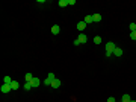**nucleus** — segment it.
I'll return each mask as SVG.
<instances>
[{
  "label": "nucleus",
  "mask_w": 136,
  "mask_h": 102,
  "mask_svg": "<svg viewBox=\"0 0 136 102\" xmlns=\"http://www.w3.org/2000/svg\"><path fill=\"white\" fill-rule=\"evenodd\" d=\"M59 31H61V27L57 26V24H53V26H51V34H53V35H57Z\"/></svg>",
  "instance_id": "423d86ee"
},
{
  "label": "nucleus",
  "mask_w": 136,
  "mask_h": 102,
  "mask_svg": "<svg viewBox=\"0 0 136 102\" xmlns=\"http://www.w3.org/2000/svg\"><path fill=\"white\" fill-rule=\"evenodd\" d=\"M116 46L112 43V41H109V43H106V56H111L113 52H115Z\"/></svg>",
  "instance_id": "f257e3e1"
},
{
  "label": "nucleus",
  "mask_w": 136,
  "mask_h": 102,
  "mask_svg": "<svg viewBox=\"0 0 136 102\" xmlns=\"http://www.w3.org/2000/svg\"><path fill=\"white\" fill-rule=\"evenodd\" d=\"M11 87H12V90H17L18 87H20V84H18L17 81H12V84H11Z\"/></svg>",
  "instance_id": "2eb2a0df"
},
{
  "label": "nucleus",
  "mask_w": 136,
  "mask_h": 102,
  "mask_svg": "<svg viewBox=\"0 0 136 102\" xmlns=\"http://www.w3.org/2000/svg\"><path fill=\"white\" fill-rule=\"evenodd\" d=\"M3 84H12V78L11 76H5L3 78Z\"/></svg>",
  "instance_id": "9b49d317"
},
{
  "label": "nucleus",
  "mask_w": 136,
  "mask_h": 102,
  "mask_svg": "<svg viewBox=\"0 0 136 102\" xmlns=\"http://www.w3.org/2000/svg\"><path fill=\"white\" fill-rule=\"evenodd\" d=\"M0 90H2V93H9L12 90V87H11V84H3Z\"/></svg>",
  "instance_id": "7ed1b4c3"
},
{
  "label": "nucleus",
  "mask_w": 136,
  "mask_h": 102,
  "mask_svg": "<svg viewBox=\"0 0 136 102\" xmlns=\"http://www.w3.org/2000/svg\"><path fill=\"white\" fill-rule=\"evenodd\" d=\"M107 102H116V101H115V98H109Z\"/></svg>",
  "instance_id": "4be33fe9"
},
{
  "label": "nucleus",
  "mask_w": 136,
  "mask_h": 102,
  "mask_svg": "<svg viewBox=\"0 0 136 102\" xmlns=\"http://www.w3.org/2000/svg\"><path fill=\"white\" fill-rule=\"evenodd\" d=\"M77 29L82 32L83 29H86V23H85V21H79V23H77Z\"/></svg>",
  "instance_id": "0eeeda50"
},
{
  "label": "nucleus",
  "mask_w": 136,
  "mask_h": 102,
  "mask_svg": "<svg viewBox=\"0 0 136 102\" xmlns=\"http://www.w3.org/2000/svg\"><path fill=\"white\" fill-rule=\"evenodd\" d=\"M68 2V5H76V2H74V0H67Z\"/></svg>",
  "instance_id": "412c9836"
},
{
  "label": "nucleus",
  "mask_w": 136,
  "mask_h": 102,
  "mask_svg": "<svg viewBox=\"0 0 136 102\" xmlns=\"http://www.w3.org/2000/svg\"><path fill=\"white\" fill-rule=\"evenodd\" d=\"M54 78H56V76H54V73H48L47 78H45V81H44V84L45 85H51V82H53Z\"/></svg>",
  "instance_id": "f03ea898"
},
{
  "label": "nucleus",
  "mask_w": 136,
  "mask_h": 102,
  "mask_svg": "<svg viewBox=\"0 0 136 102\" xmlns=\"http://www.w3.org/2000/svg\"><path fill=\"white\" fill-rule=\"evenodd\" d=\"M122 102H132V98L129 96V94H124V96H122Z\"/></svg>",
  "instance_id": "dca6fc26"
},
{
  "label": "nucleus",
  "mask_w": 136,
  "mask_h": 102,
  "mask_svg": "<svg viewBox=\"0 0 136 102\" xmlns=\"http://www.w3.org/2000/svg\"><path fill=\"white\" fill-rule=\"evenodd\" d=\"M129 27H130L132 32H135V31H136V23H130V26H129Z\"/></svg>",
  "instance_id": "6ab92c4d"
},
{
  "label": "nucleus",
  "mask_w": 136,
  "mask_h": 102,
  "mask_svg": "<svg viewBox=\"0 0 136 102\" xmlns=\"http://www.w3.org/2000/svg\"><path fill=\"white\" fill-rule=\"evenodd\" d=\"M59 87H61V81L57 78H54L53 82H51V88H59Z\"/></svg>",
  "instance_id": "39448f33"
},
{
  "label": "nucleus",
  "mask_w": 136,
  "mask_h": 102,
  "mask_svg": "<svg viewBox=\"0 0 136 102\" xmlns=\"http://www.w3.org/2000/svg\"><path fill=\"white\" fill-rule=\"evenodd\" d=\"M30 88H33L32 84H30V82H26V84H24V90H30Z\"/></svg>",
  "instance_id": "a211bd4d"
},
{
  "label": "nucleus",
  "mask_w": 136,
  "mask_h": 102,
  "mask_svg": "<svg viewBox=\"0 0 136 102\" xmlns=\"http://www.w3.org/2000/svg\"><path fill=\"white\" fill-rule=\"evenodd\" d=\"M86 40H88V37H86L85 34H80L79 37H77V41H79L80 44H83V43H86Z\"/></svg>",
  "instance_id": "20e7f679"
},
{
  "label": "nucleus",
  "mask_w": 136,
  "mask_h": 102,
  "mask_svg": "<svg viewBox=\"0 0 136 102\" xmlns=\"http://www.w3.org/2000/svg\"><path fill=\"white\" fill-rule=\"evenodd\" d=\"M113 55H115V56H121L122 55V49H121V47H116L115 52H113Z\"/></svg>",
  "instance_id": "9d476101"
},
{
  "label": "nucleus",
  "mask_w": 136,
  "mask_h": 102,
  "mask_svg": "<svg viewBox=\"0 0 136 102\" xmlns=\"http://www.w3.org/2000/svg\"><path fill=\"white\" fill-rule=\"evenodd\" d=\"M132 102H136V101H132Z\"/></svg>",
  "instance_id": "5701e85b"
},
{
  "label": "nucleus",
  "mask_w": 136,
  "mask_h": 102,
  "mask_svg": "<svg viewBox=\"0 0 136 102\" xmlns=\"http://www.w3.org/2000/svg\"><path fill=\"white\" fill-rule=\"evenodd\" d=\"M57 5H59L61 8H65V6H68V2H67V0H59V3H57Z\"/></svg>",
  "instance_id": "ddd939ff"
},
{
  "label": "nucleus",
  "mask_w": 136,
  "mask_h": 102,
  "mask_svg": "<svg viewBox=\"0 0 136 102\" xmlns=\"http://www.w3.org/2000/svg\"><path fill=\"white\" fill-rule=\"evenodd\" d=\"M83 21H85L86 24H89V23H94V17H92V15H86V17L83 18Z\"/></svg>",
  "instance_id": "6e6552de"
},
{
  "label": "nucleus",
  "mask_w": 136,
  "mask_h": 102,
  "mask_svg": "<svg viewBox=\"0 0 136 102\" xmlns=\"http://www.w3.org/2000/svg\"><path fill=\"white\" fill-rule=\"evenodd\" d=\"M94 43H95V44H100V43H101V38H100L98 35H97V37H94Z\"/></svg>",
  "instance_id": "f3484780"
},
{
  "label": "nucleus",
  "mask_w": 136,
  "mask_h": 102,
  "mask_svg": "<svg viewBox=\"0 0 136 102\" xmlns=\"http://www.w3.org/2000/svg\"><path fill=\"white\" fill-rule=\"evenodd\" d=\"M33 79V75L32 73H26V82H30Z\"/></svg>",
  "instance_id": "4468645a"
},
{
  "label": "nucleus",
  "mask_w": 136,
  "mask_h": 102,
  "mask_svg": "<svg viewBox=\"0 0 136 102\" xmlns=\"http://www.w3.org/2000/svg\"><path fill=\"white\" fill-rule=\"evenodd\" d=\"M30 84H32V87H39L41 82H39V79H38V78H33V79L30 81Z\"/></svg>",
  "instance_id": "1a4fd4ad"
},
{
  "label": "nucleus",
  "mask_w": 136,
  "mask_h": 102,
  "mask_svg": "<svg viewBox=\"0 0 136 102\" xmlns=\"http://www.w3.org/2000/svg\"><path fill=\"white\" fill-rule=\"evenodd\" d=\"M130 38L136 41V31H135V32H130Z\"/></svg>",
  "instance_id": "aec40b11"
},
{
  "label": "nucleus",
  "mask_w": 136,
  "mask_h": 102,
  "mask_svg": "<svg viewBox=\"0 0 136 102\" xmlns=\"http://www.w3.org/2000/svg\"><path fill=\"white\" fill-rule=\"evenodd\" d=\"M92 17H94V21H95V23H98V21H101V15H100V14H94Z\"/></svg>",
  "instance_id": "f8f14e48"
}]
</instances>
